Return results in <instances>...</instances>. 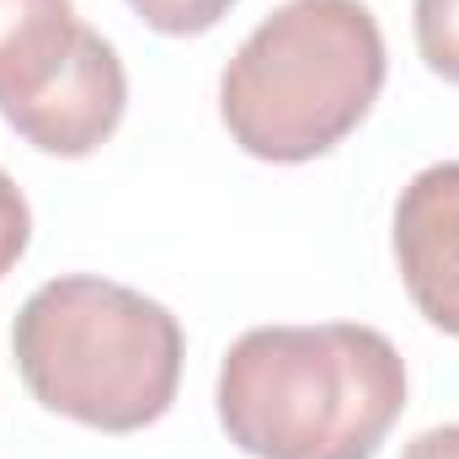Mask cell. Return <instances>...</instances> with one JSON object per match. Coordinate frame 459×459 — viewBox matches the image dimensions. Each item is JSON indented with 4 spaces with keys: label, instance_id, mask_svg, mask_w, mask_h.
<instances>
[{
    "label": "cell",
    "instance_id": "obj_1",
    "mask_svg": "<svg viewBox=\"0 0 459 459\" xmlns=\"http://www.w3.org/2000/svg\"><path fill=\"white\" fill-rule=\"evenodd\" d=\"M220 422L251 459H374L406 406V363L374 326H256L220 363Z\"/></svg>",
    "mask_w": 459,
    "mask_h": 459
},
{
    "label": "cell",
    "instance_id": "obj_6",
    "mask_svg": "<svg viewBox=\"0 0 459 459\" xmlns=\"http://www.w3.org/2000/svg\"><path fill=\"white\" fill-rule=\"evenodd\" d=\"M75 0H0V113L38 97L81 43Z\"/></svg>",
    "mask_w": 459,
    "mask_h": 459
},
{
    "label": "cell",
    "instance_id": "obj_5",
    "mask_svg": "<svg viewBox=\"0 0 459 459\" xmlns=\"http://www.w3.org/2000/svg\"><path fill=\"white\" fill-rule=\"evenodd\" d=\"M395 262L411 305L459 337V160H438L401 187Z\"/></svg>",
    "mask_w": 459,
    "mask_h": 459
},
{
    "label": "cell",
    "instance_id": "obj_9",
    "mask_svg": "<svg viewBox=\"0 0 459 459\" xmlns=\"http://www.w3.org/2000/svg\"><path fill=\"white\" fill-rule=\"evenodd\" d=\"M27 240H32V209L22 198V187L0 171V278L27 256Z\"/></svg>",
    "mask_w": 459,
    "mask_h": 459
},
{
    "label": "cell",
    "instance_id": "obj_3",
    "mask_svg": "<svg viewBox=\"0 0 459 459\" xmlns=\"http://www.w3.org/2000/svg\"><path fill=\"white\" fill-rule=\"evenodd\" d=\"M385 86V38L363 0H289L225 65L230 139L273 166L337 150Z\"/></svg>",
    "mask_w": 459,
    "mask_h": 459
},
{
    "label": "cell",
    "instance_id": "obj_8",
    "mask_svg": "<svg viewBox=\"0 0 459 459\" xmlns=\"http://www.w3.org/2000/svg\"><path fill=\"white\" fill-rule=\"evenodd\" d=\"M139 11L144 27L166 32V38H193V32H209L230 16L235 0H128Z\"/></svg>",
    "mask_w": 459,
    "mask_h": 459
},
{
    "label": "cell",
    "instance_id": "obj_4",
    "mask_svg": "<svg viewBox=\"0 0 459 459\" xmlns=\"http://www.w3.org/2000/svg\"><path fill=\"white\" fill-rule=\"evenodd\" d=\"M123 108H128V75H123L117 48L102 32L81 27V43L65 59V70L38 97H27L22 108H11L0 117L32 150L75 160V155H91L97 144L113 139L117 123H123Z\"/></svg>",
    "mask_w": 459,
    "mask_h": 459
},
{
    "label": "cell",
    "instance_id": "obj_7",
    "mask_svg": "<svg viewBox=\"0 0 459 459\" xmlns=\"http://www.w3.org/2000/svg\"><path fill=\"white\" fill-rule=\"evenodd\" d=\"M411 27H417V54L428 59V70L459 86V0H417Z\"/></svg>",
    "mask_w": 459,
    "mask_h": 459
},
{
    "label": "cell",
    "instance_id": "obj_10",
    "mask_svg": "<svg viewBox=\"0 0 459 459\" xmlns=\"http://www.w3.org/2000/svg\"><path fill=\"white\" fill-rule=\"evenodd\" d=\"M401 459H459V422L417 433V438H411V444L401 449Z\"/></svg>",
    "mask_w": 459,
    "mask_h": 459
},
{
    "label": "cell",
    "instance_id": "obj_2",
    "mask_svg": "<svg viewBox=\"0 0 459 459\" xmlns=\"http://www.w3.org/2000/svg\"><path fill=\"white\" fill-rule=\"evenodd\" d=\"M11 352L22 385L48 411L97 433H139L171 411L187 342L160 299L70 273L16 310Z\"/></svg>",
    "mask_w": 459,
    "mask_h": 459
}]
</instances>
